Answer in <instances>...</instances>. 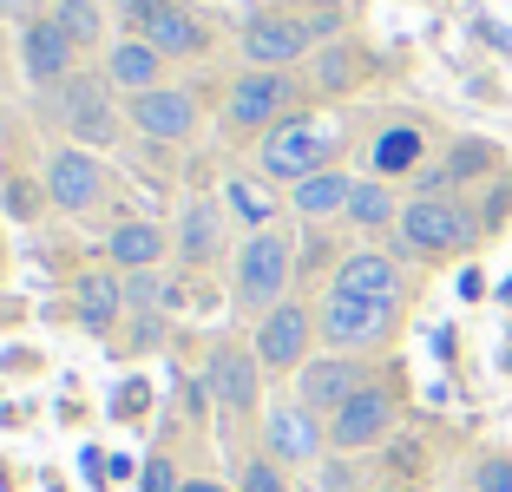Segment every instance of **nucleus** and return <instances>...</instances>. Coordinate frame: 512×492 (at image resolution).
Returning a JSON list of instances; mask_svg holds the SVG:
<instances>
[{
  "label": "nucleus",
  "mask_w": 512,
  "mask_h": 492,
  "mask_svg": "<svg viewBox=\"0 0 512 492\" xmlns=\"http://www.w3.org/2000/svg\"><path fill=\"white\" fill-rule=\"evenodd\" d=\"M486 217L467 197H407L401 224H394V256L401 263H453L480 243Z\"/></svg>",
  "instance_id": "obj_1"
},
{
  "label": "nucleus",
  "mask_w": 512,
  "mask_h": 492,
  "mask_svg": "<svg viewBox=\"0 0 512 492\" xmlns=\"http://www.w3.org/2000/svg\"><path fill=\"white\" fill-rule=\"evenodd\" d=\"M342 125L322 119V112H296V119H283L276 132L256 138V171L270 184H302L316 178V171H335V158H342Z\"/></svg>",
  "instance_id": "obj_2"
},
{
  "label": "nucleus",
  "mask_w": 512,
  "mask_h": 492,
  "mask_svg": "<svg viewBox=\"0 0 512 492\" xmlns=\"http://www.w3.org/2000/svg\"><path fill=\"white\" fill-rule=\"evenodd\" d=\"M316 328H322V348L368 361L375 348L394 342V328H401V302H368V296H348V289H322Z\"/></svg>",
  "instance_id": "obj_3"
},
{
  "label": "nucleus",
  "mask_w": 512,
  "mask_h": 492,
  "mask_svg": "<svg viewBox=\"0 0 512 492\" xmlns=\"http://www.w3.org/2000/svg\"><path fill=\"white\" fill-rule=\"evenodd\" d=\"M289 283H296V243H289L283 224L250 230L237 243V302L250 315H270L276 302H289Z\"/></svg>",
  "instance_id": "obj_4"
},
{
  "label": "nucleus",
  "mask_w": 512,
  "mask_h": 492,
  "mask_svg": "<svg viewBox=\"0 0 512 492\" xmlns=\"http://www.w3.org/2000/svg\"><path fill=\"white\" fill-rule=\"evenodd\" d=\"M302 79L296 73H243L237 86L224 92V125L230 132H276L283 119H296L302 112Z\"/></svg>",
  "instance_id": "obj_5"
},
{
  "label": "nucleus",
  "mask_w": 512,
  "mask_h": 492,
  "mask_svg": "<svg viewBox=\"0 0 512 492\" xmlns=\"http://www.w3.org/2000/svg\"><path fill=\"white\" fill-rule=\"evenodd\" d=\"M394 420H401V388L375 374L342 414H329V453H348V460H355V453H368V447H388Z\"/></svg>",
  "instance_id": "obj_6"
},
{
  "label": "nucleus",
  "mask_w": 512,
  "mask_h": 492,
  "mask_svg": "<svg viewBox=\"0 0 512 492\" xmlns=\"http://www.w3.org/2000/svg\"><path fill=\"white\" fill-rule=\"evenodd\" d=\"M316 342H322V328H316V309L309 302H276L270 315H256V335H250V348H256V361H263V374H296L302 361L316 355Z\"/></svg>",
  "instance_id": "obj_7"
},
{
  "label": "nucleus",
  "mask_w": 512,
  "mask_h": 492,
  "mask_svg": "<svg viewBox=\"0 0 512 492\" xmlns=\"http://www.w3.org/2000/svg\"><path fill=\"white\" fill-rule=\"evenodd\" d=\"M237 46H243V60H250L256 73H296V60H309V53H316V33H309V20H302V14L263 7V14L243 20Z\"/></svg>",
  "instance_id": "obj_8"
},
{
  "label": "nucleus",
  "mask_w": 512,
  "mask_h": 492,
  "mask_svg": "<svg viewBox=\"0 0 512 492\" xmlns=\"http://www.w3.org/2000/svg\"><path fill=\"white\" fill-rule=\"evenodd\" d=\"M368 381H375V374H368L362 355H335V348H322V355H309L296 368V401L309 407V414L329 420V414H342V407L355 401Z\"/></svg>",
  "instance_id": "obj_9"
},
{
  "label": "nucleus",
  "mask_w": 512,
  "mask_h": 492,
  "mask_svg": "<svg viewBox=\"0 0 512 492\" xmlns=\"http://www.w3.org/2000/svg\"><path fill=\"white\" fill-rule=\"evenodd\" d=\"M329 453V420L309 414L302 401H276L263 420V460L276 466H316Z\"/></svg>",
  "instance_id": "obj_10"
},
{
  "label": "nucleus",
  "mask_w": 512,
  "mask_h": 492,
  "mask_svg": "<svg viewBox=\"0 0 512 492\" xmlns=\"http://www.w3.org/2000/svg\"><path fill=\"white\" fill-rule=\"evenodd\" d=\"M60 125H66V138H79L86 151L112 145V138H119V105H112V86H106V79H86V73L66 79V92H60Z\"/></svg>",
  "instance_id": "obj_11"
},
{
  "label": "nucleus",
  "mask_w": 512,
  "mask_h": 492,
  "mask_svg": "<svg viewBox=\"0 0 512 492\" xmlns=\"http://www.w3.org/2000/svg\"><path fill=\"white\" fill-rule=\"evenodd\" d=\"M99 197H106V164L92 158L86 145H60L53 158H46V204H53V210L86 217Z\"/></svg>",
  "instance_id": "obj_12"
},
{
  "label": "nucleus",
  "mask_w": 512,
  "mask_h": 492,
  "mask_svg": "<svg viewBox=\"0 0 512 492\" xmlns=\"http://www.w3.org/2000/svg\"><path fill=\"white\" fill-rule=\"evenodd\" d=\"M480 178H499V145H486V138H453L440 164H421V171H414V197H453V191H473Z\"/></svg>",
  "instance_id": "obj_13"
},
{
  "label": "nucleus",
  "mask_w": 512,
  "mask_h": 492,
  "mask_svg": "<svg viewBox=\"0 0 512 492\" xmlns=\"http://www.w3.org/2000/svg\"><path fill=\"white\" fill-rule=\"evenodd\" d=\"M204 388H211V401L224 414H256V401H263V361H256V348L224 342L211 355V368H204Z\"/></svg>",
  "instance_id": "obj_14"
},
{
  "label": "nucleus",
  "mask_w": 512,
  "mask_h": 492,
  "mask_svg": "<svg viewBox=\"0 0 512 492\" xmlns=\"http://www.w3.org/2000/svg\"><path fill=\"white\" fill-rule=\"evenodd\" d=\"M132 132L151 145H184L197 132V99L184 86H151L132 99Z\"/></svg>",
  "instance_id": "obj_15"
},
{
  "label": "nucleus",
  "mask_w": 512,
  "mask_h": 492,
  "mask_svg": "<svg viewBox=\"0 0 512 492\" xmlns=\"http://www.w3.org/2000/svg\"><path fill=\"white\" fill-rule=\"evenodd\" d=\"M329 289H348V296H368V302H401L407 309V269L388 250H348L335 263Z\"/></svg>",
  "instance_id": "obj_16"
},
{
  "label": "nucleus",
  "mask_w": 512,
  "mask_h": 492,
  "mask_svg": "<svg viewBox=\"0 0 512 492\" xmlns=\"http://www.w3.org/2000/svg\"><path fill=\"white\" fill-rule=\"evenodd\" d=\"M73 60H79V46L66 40L53 20H27V33H20V66H27L33 86H66L73 79Z\"/></svg>",
  "instance_id": "obj_17"
},
{
  "label": "nucleus",
  "mask_w": 512,
  "mask_h": 492,
  "mask_svg": "<svg viewBox=\"0 0 512 492\" xmlns=\"http://www.w3.org/2000/svg\"><path fill=\"white\" fill-rule=\"evenodd\" d=\"M427 164V125H414V119H394V125H381L375 132V145H368V171L375 178H407V171H421Z\"/></svg>",
  "instance_id": "obj_18"
},
{
  "label": "nucleus",
  "mask_w": 512,
  "mask_h": 492,
  "mask_svg": "<svg viewBox=\"0 0 512 492\" xmlns=\"http://www.w3.org/2000/svg\"><path fill=\"white\" fill-rule=\"evenodd\" d=\"M348 197H355V178H348L342 164L289 184V210H296L302 224H335V217H348Z\"/></svg>",
  "instance_id": "obj_19"
},
{
  "label": "nucleus",
  "mask_w": 512,
  "mask_h": 492,
  "mask_svg": "<svg viewBox=\"0 0 512 492\" xmlns=\"http://www.w3.org/2000/svg\"><path fill=\"white\" fill-rule=\"evenodd\" d=\"M145 46H158L165 60H191V53H204L211 46V33H204V20L191 14V7H178V0H165L158 14L145 20V33H138Z\"/></svg>",
  "instance_id": "obj_20"
},
{
  "label": "nucleus",
  "mask_w": 512,
  "mask_h": 492,
  "mask_svg": "<svg viewBox=\"0 0 512 492\" xmlns=\"http://www.w3.org/2000/svg\"><path fill=\"white\" fill-rule=\"evenodd\" d=\"M165 250H171V237H165V224H151V217H125V224H112V237H106V256H112L119 276L151 269Z\"/></svg>",
  "instance_id": "obj_21"
},
{
  "label": "nucleus",
  "mask_w": 512,
  "mask_h": 492,
  "mask_svg": "<svg viewBox=\"0 0 512 492\" xmlns=\"http://www.w3.org/2000/svg\"><path fill=\"white\" fill-rule=\"evenodd\" d=\"M106 86H119V92H151V86H165V53L158 46H145V40H119L106 53Z\"/></svg>",
  "instance_id": "obj_22"
},
{
  "label": "nucleus",
  "mask_w": 512,
  "mask_h": 492,
  "mask_svg": "<svg viewBox=\"0 0 512 492\" xmlns=\"http://www.w3.org/2000/svg\"><path fill=\"white\" fill-rule=\"evenodd\" d=\"M401 204H407V197L394 191L388 178H355V197H348V224L368 230V237H381V230L394 237V224H401Z\"/></svg>",
  "instance_id": "obj_23"
},
{
  "label": "nucleus",
  "mask_w": 512,
  "mask_h": 492,
  "mask_svg": "<svg viewBox=\"0 0 512 492\" xmlns=\"http://www.w3.org/2000/svg\"><path fill=\"white\" fill-rule=\"evenodd\" d=\"M73 302H79V322H86L92 335H106V328L119 322V309H125V276H112V269H86L79 289H73Z\"/></svg>",
  "instance_id": "obj_24"
},
{
  "label": "nucleus",
  "mask_w": 512,
  "mask_h": 492,
  "mask_svg": "<svg viewBox=\"0 0 512 492\" xmlns=\"http://www.w3.org/2000/svg\"><path fill=\"white\" fill-rule=\"evenodd\" d=\"M178 256L184 263H217L224 256V210L217 204H191L184 210V224H178Z\"/></svg>",
  "instance_id": "obj_25"
},
{
  "label": "nucleus",
  "mask_w": 512,
  "mask_h": 492,
  "mask_svg": "<svg viewBox=\"0 0 512 492\" xmlns=\"http://www.w3.org/2000/svg\"><path fill=\"white\" fill-rule=\"evenodd\" d=\"M362 73H368L362 53H355L348 40H329V46L316 53V66H309V86H316V92H348Z\"/></svg>",
  "instance_id": "obj_26"
},
{
  "label": "nucleus",
  "mask_w": 512,
  "mask_h": 492,
  "mask_svg": "<svg viewBox=\"0 0 512 492\" xmlns=\"http://www.w3.org/2000/svg\"><path fill=\"white\" fill-rule=\"evenodd\" d=\"M46 20H53V27L79 46V53L106 40V14H99V0H53V7H46Z\"/></svg>",
  "instance_id": "obj_27"
},
{
  "label": "nucleus",
  "mask_w": 512,
  "mask_h": 492,
  "mask_svg": "<svg viewBox=\"0 0 512 492\" xmlns=\"http://www.w3.org/2000/svg\"><path fill=\"white\" fill-rule=\"evenodd\" d=\"M224 210H230V217H243L250 230H270L276 224V197L263 191V184H250V178H230L224 184Z\"/></svg>",
  "instance_id": "obj_28"
},
{
  "label": "nucleus",
  "mask_w": 512,
  "mask_h": 492,
  "mask_svg": "<svg viewBox=\"0 0 512 492\" xmlns=\"http://www.w3.org/2000/svg\"><path fill=\"white\" fill-rule=\"evenodd\" d=\"M473 492H512V453H480L467 473Z\"/></svg>",
  "instance_id": "obj_29"
},
{
  "label": "nucleus",
  "mask_w": 512,
  "mask_h": 492,
  "mask_svg": "<svg viewBox=\"0 0 512 492\" xmlns=\"http://www.w3.org/2000/svg\"><path fill=\"white\" fill-rule=\"evenodd\" d=\"M237 492H289V479H283V466H276V460H250V466H243V479H237Z\"/></svg>",
  "instance_id": "obj_30"
},
{
  "label": "nucleus",
  "mask_w": 512,
  "mask_h": 492,
  "mask_svg": "<svg viewBox=\"0 0 512 492\" xmlns=\"http://www.w3.org/2000/svg\"><path fill=\"white\" fill-rule=\"evenodd\" d=\"M138 492H184V479H178V466H171L165 453H151L145 473H138Z\"/></svg>",
  "instance_id": "obj_31"
},
{
  "label": "nucleus",
  "mask_w": 512,
  "mask_h": 492,
  "mask_svg": "<svg viewBox=\"0 0 512 492\" xmlns=\"http://www.w3.org/2000/svg\"><path fill=\"white\" fill-rule=\"evenodd\" d=\"M158 7H165V0H119V40H138Z\"/></svg>",
  "instance_id": "obj_32"
},
{
  "label": "nucleus",
  "mask_w": 512,
  "mask_h": 492,
  "mask_svg": "<svg viewBox=\"0 0 512 492\" xmlns=\"http://www.w3.org/2000/svg\"><path fill=\"white\" fill-rule=\"evenodd\" d=\"M125 302H132V309H158V302H165V289L151 283V269H138V276H125Z\"/></svg>",
  "instance_id": "obj_33"
},
{
  "label": "nucleus",
  "mask_w": 512,
  "mask_h": 492,
  "mask_svg": "<svg viewBox=\"0 0 512 492\" xmlns=\"http://www.w3.org/2000/svg\"><path fill=\"white\" fill-rule=\"evenodd\" d=\"M322 492H362V479L348 473V453H335L329 473H322Z\"/></svg>",
  "instance_id": "obj_34"
},
{
  "label": "nucleus",
  "mask_w": 512,
  "mask_h": 492,
  "mask_svg": "<svg viewBox=\"0 0 512 492\" xmlns=\"http://www.w3.org/2000/svg\"><path fill=\"white\" fill-rule=\"evenodd\" d=\"M184 492H230V486H217V479H184Z\"/></svg>",
  "instance_id": "obj_35"
},
{
  "label": "nucleus",
  "mask_w": 512,
  "mask_h": 492,
  "mask_svg": "<svg viewBox=\"0 0 512 492\" xmlns=\"http://www.w3.org/2000/svg\"><path fill=\"white\" fill-rule=\"evenodd\" d=\"M263 7H283V14H289V7H302V0H263Z\"/></svg>",
  "instance_id": "obj_36"
},
{
  "label": "nucleus",
  "mask_w": 512,
  "mask_h": 492,
  "mask_svg": "<svg viewBox=\"0 0 512 492\" xmlns=\"http://www.w3.org/2000/svg\"><path fill=\"white\" fill-rule=\"evenodd\" d=\"M7 14H14V0H0V20H7Z\"/></svg>",
  "instance_id": "obj_37"
},
{
  "label": "nucleus",
  "mask_w": 512,
  "mask_h": 492,
  "mask_svg": "<svg viewBox=\"0 0 512 492\" xmlns=\"http://www.w3.org/2000/svg\"><path fill=\"white\" fill-rule=\"evenodd\" d=\"M375 492H407V486H375Z\"/></svg>",
  "instance_id": "obj_38"
},
{
  "label": "nucleus",
  "mask_w": 512,
  "mask_h": 492,
  "mask_svg": "<svg viewBox=\"0 0 512 492\" xmlns=\"http://www.w3.org/2000/svg\"><path fill=\"white\" fill-rule=\"evenodd\" d=\"M0 269H7V250H0Z\"/></svg>",
  "instance_id": "obj_39"
},
{
  "label": "nucleus",
  "mask_w": 512,
  "mask_h": 492,
  "mask_svg": "<svg viewBox=\"0 0 512 492\" xmlns=\"http://www.w3.org/2000/svg\"><path fill=\"white\" fill-rule=\"evenodd\" d=\"M453 492H473V486H453Z\"/></svg>",
  "instance_id": "obj_40"
}]
</instances>
